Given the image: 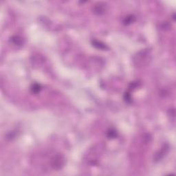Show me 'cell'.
Masks as SVG:
<instances>
[{"instance_id":"cell-1","label":"cell","mask_w":176,"mask_h":176,"mask_svg":"<svg viewBox=\"0 0 176 176\" xmlns=\"http://www.w3.org/2000/svg\"><path fill=\"white\" fill-rule=\"evenodd\" d=\"M66 165V158L63 155L56 154L51 160V166L54 169L59 170L61 169Z\"/></svg>"},{"instance_id":"cell-4","label":"cell","mask_w":176,"mask_h":176,"mask_svg":"<svg viewBox=\"0 0 176 176\" xmlns=\"http://www.w3.org/2000/svg\"><path fill=\"white\" fill-rule=\"evenodd\" d=\"M92 44L96 48L101 50H106L108 49V47L104 43L100 41L96 40V39L92 41Z\"/></svg>"},{"instance_id":"cell-2","label":"cell","mask_w":176,"mask_h":176,"mask_svg":"<svg viewBox=\"0 0 176 176\" xmlns=\"http://www.w3.org/2000/svg\"><path fill=\"white\" fill-rule=\"evenodd\" d=\"M169 150V145L168 144L164 145V146L161 148V149L155 153L154 158H153L154 161L158 162L160 161V160H161L162 159L167 155V153H168Z\"/></svg>"},{"instance_id":"cell-9","label":"cell","mask_w":176,"mask_h":176,"mask_svg":"<svg viewBox=\"0 0 176 176\" xmlns=\"http://www.w3.org/2000/svg\"><path fill=\"white\" fill-rule=\"evenodd\" d=\"M124 100H125L126 102L127 103H131L132 101V98H131V96L129 92H126L124 95Z\"/></svg>"},{"instance_id":"cell-3","label":"cell","mask_w":176,"mask_h":176,"mask_svg":"<svg viewBox=\"0 0 176 176\" xmlns=\"http://www.w3.org/2000/svg\"><path fill=\"white\" fill-rule=\"evenodd\" d=\"M106 11V4L105 3H98L97 4L95 5V6L93 8L94 13L96 15H101L105 13Z\"/></svg>"},{"instance_id":"cell-7","label":"cell","mask_w":176,"mask_h":176,"mask_svg":"<svg viewBox=\"0 0 176 176\" xmlns=\"http://www.w3.org/2000/svg\"><path fill=\"white\" fill-rule=\"evenodd\" d=\"M41 90V86L39 83H34L32 85L31 88H30V90L33 94H38L39 92Z\"/></svg>"},{"instance_id":"cell-8","label":"cell","mask_w":176,"mask_h":176,"mask_svg":"<svg viewBox=\"0 0 176 176\" xmlns=\"http://www.w3.org/2000/svg\"><path fill=\"white\" fill-rule=\"evenodd\" d=\"M107 137L109 138H115L117 137L118 134L116 132V130H114V129H109L108 131H107Z\"/></svg>"},{"instance_id":"cell-5","label":"cell","mask_w":176,"mask_h":176,"mask_svg":"<svg viewBox=\"0 0 176 176\" xmlns=\"http://www.w3.org/2000/svg\"><path fill=\"white\" fill-rule=\"evenodd\" d=\"M11 41L13 43V44L17 46H22L23 43V39L21 38V37L17 35H15L12 37L11 38Z\"/></svg>"},{"instance_id":"cell-6","label":"cell","mask_w":176,"mask_h":176,"mask_svg":"<svg viewBox=\"0 0 176 176\" xmlns=\"http://www.w3.org/2000/svg\"><path fill=\"white\" fill-rule=\"evenodd\" d=\"M135 21H136V17L134 15H128L124 19L123 23L124 25H129Z\"/></svg>"}]
</instances>
